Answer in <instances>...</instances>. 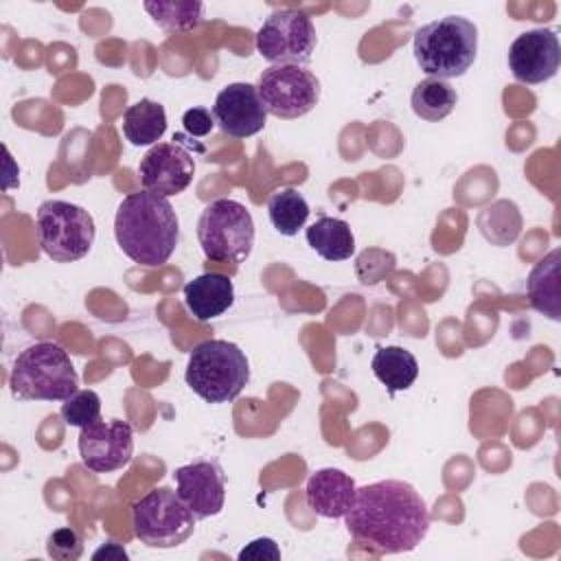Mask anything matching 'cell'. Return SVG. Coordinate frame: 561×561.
<instances>
[{"label":"cell","instance_id":"obj_5","mask_svg":"<svg viewBox=\"0 0 561 561\" xmlns=\"http://www.w3.org/2000/svg\"><path fill=\"white\" fill-rule=\"evenodd\" d=\"M184 379L206 403H228L250 381V364L237 344L228 340H204L191 351Z\"/></svg>","mask_w":561,"mask_h":561},{"label":"cell","instance_id":"obj_24","mask_svg":"<svg viewBox=\"0 0 561 561\" xmlns=\"http://www.w3.org/2000/svg\"><path fill=\"white\" fill-rule=\"evenodd\" d=\"M145 11L151 15V20L169 31V33H182L193 31L204 20V4L202 2H145Z\"/></svg>","mask_w":561,"mask_h":561},{"label":"cell","instance_id":"obj_11","mask_svg":"<svg viewBox=\"0 0 561 561\" xmlns=\"http://www.w3.org/2000/svg\"><path fill=\"white\" fill-rule=\"evenodd\" d=\"M142 191L158 197H173L188 188L195 175V158L175 136L173 142L153 145L138 164Z\"/></svg>","mask_w":561,"mask_h":561},{"label":"cell","instance_id":"obj_1","mask_svg":"<svg viewBox=\"0 0 561 561\" xmlns=\"http://www.w3.org/2000/svg\"><path fill=\"white\" fill-rule=\"evenodd\" d=\"M348 535L377 554L414 550L430 530V511L421 493L403 480H379L355 489L344 515Z\"/></svg>","mask_w":561,"mask_h":561},{"label":"cell","instance_id":"obj_29","mask_svg":"<svg viewBox=\"0 0 561 561\" xmlns=\"http://www.w3.org/2000/svg\"><path fill=\"white\" fill-rule=\"evenodd\" d=\"M92 559H114V561H125L127 559V552L123 546L114 543V541H107L103 543L99 550H94Z\"/></svg>","mask_w":561,"mask_h":561},{"label":"cell","instance_id":"obj_27","mask_svg":"<svg viewBox=\"0 0 561 561\" xmlns=\"http://www.w3.org/2000/svg\"><path fill=\"white\" fill-rule=\"evenodd\" d=\"M182 127L186 134L195 136V138H202V136H208L215 127V118H213V112L206 110V107H191L182 114Z\"/></svg>","mask_w":561,"mask_h":561},{"label":"cell","instance_id":"obj_12","mask_svg":"<svg viewBox=\"0 0 561 561\" xmlns=\"http://www.w3.org/2000/svg\"><path fill=\"white\" fill-rule=\"evenodd\" d=\"M81 462L94 473L123 469L134 456V432L127 421H94L79 434Z\"/></svg>","mask_w":561,"mask_h":561},{"label":"cell","instance_id":"obj_19","mask_svg":"<svg viewBox=\"0 0 561 561\" xmlns=\"http://www.w3.org/2000/svg\"><path fill=\"white\" fill-rule=\"evenodd\" d=\"M559 259L561 250L554 248L528 274L526 291L533 309L550 320H559Z\"/></svg>","mask_w":561,"mask_h":561},{"label":"cell","instance_id":"obj_4","mask_svg":"<svg viewBox=\"0 0 561 561\" xmlns=\"http://www.w3.org/2000/svg\"><path fill=\"white\" fill-rule=\"evenodd\" d=\"M9 386L20 401H66L77 392L79 375L59 344L35 342L18 353Z\"/></svg>","mask_w":561,"mask_h":561},{"label":"cell","instance_id":"obj_2","mask_svg":"<svg viewBox=\"0 0 561 561\" xmlns=\"http://www.w3.org/2000/svg\"><path fill=\"white\" fill-rule=\"evenodd\" d=\"M114 237L121 252L142 267L164 265L178 248L180 221L167 197L149 191L121 199L114 215Z\"/></svg>","mask_w":561,"mask_h":561},{"label":"cell","instance_id":"obj_6","mask_svg":"<svg viewBox=\"0 0 561 561\" xmlns=\"http://www.w3.org/2000/svg\"><path fill=\"white\" fill-rule=\"evenodd\" d=\"M35 232L42 252L57 263L83 259L94 243L96 226L92 215L64 199H46L37 208Z\"/></svg>","mask_w":561,"mask_h":561},{"label":"cell","instance_id":"obj_21","mask_svg":"<svg viewBox=\"0 0 561 561\" xmlns=\"http://www.w3.org/2000/svg\"><path fill=\"white\" fill-rule=\"evenodd\" d=\"M370 368L390 394L408 390L419 377L416 357L403 346H381L373 355Z\"/></svg>","mask_w":561,"mask_h":561},{"label":"cell","instance_id":"obj_15","mask_svg":"<svg viewBox=\"0 0 561 561\" xmlns=\"http://www.w3.org/2000/svg\"><path fill=\"white\" fill-rule=\"evenodd\" d=\"M215 125L232 138H250L265 127L267 110L256 92V85L237 81L219 90L213 103Z\"/></svg>","mask_w":561,"mask_h":561},{"label":"cell","instance_id":"obj_7","mask_svg":"<svg viewBox=\"0 0 561 561\" xmlns=\"http://www.w3.org/2000/svg\"><path fill=\"white\" fill-rule=\"evenodd\" d=\"M197 239L208 261L239 263L254 245V219L250 210L230 197L204 206L197 219Z\"/></svg>","mask_w":561,"mask_h":561},{"label":"cell","instance_id":"obj_14","mask_svg":"<svg viewBox=\"0 0 561 561\" xmlns=\"http://www.w3.org/2000/svg\"><path fill=\"white\" fill-rule=\"evenodd\" d=\"M175 493L195 515L208 519L221 513L226 502V476L217 460H197L173 471Z\"/></svg>","mask_w":561,"mask_h":561},{"label":"cell","instance_id":"obj_22","mask_svg":"<svg viewBox=\"0 0 561 561\" xmlns=\"http://www.w3.org/2000/svg\"><path fill=\"white\" fill-rule=\"evenodd\" d=\"M456 103H458V92L447 81L434 79V77L419 81L410 96L412 112L419 118L430 121V123H438L445 116H449L454 112Z\"/></svg>","mask_w":561,"mask_h":561},{"label":"cell","instance_id":"obj_16","mask_svg":"<svg viewBox=\"0 0 561 561\" xmlns=\"http://www.w3.org/2000/svg\"><path fill=\"white\" fill-rule=\"evenodd\" d=\"M355 480L342 469L324 467L309 476L305 486L307 506L327 519H342L355 500Z\"/></svg>","mask_w":561,"mask_h":561},{"label":"cell","instance_id":"obj_8","mask_svg":"<svg viewBox=\"0 0 561 561\" xmlns=\"http://www.w3.org/2000/svg\"><path fill=\"white\" fill-rule=\"evenodd\" d=\"M195 515L169 486L149 491L134 504L131 526L140 543L149 548H175L195 530Z\"/></svg>","mask_w":561,"mask_h":561},{"label":"cell","instance_id":"obj_25","mask_svg":"<svg viewBox=\"0 0 561 561\" xmlns=\"http://www.w3.org/2000/svg\"><path fill=\"white\" fill-rule=\"evenodd\" d=\"M61 419L70 427H85L101 419V397L94 390H77L61 403Z\"/></svg>","mask_w":561,"mask_h":561},{"label":"cell","instance_id":"obj_10","mask_svg":"<svg viewBox=\"0 0 561 561\" xmlns=\"http://www.w3.org/2000/svg\"><path fill=\"white\" fill-rule=\"evenodd\" d=\"M318 35L311 18L300 9H276L256 31V50L272 66H307L316 50Z\"/></svg>","mask_w":561,"mask_h":561},{"label":"cell","instance_id":"obj_13","mask_svg":"<svg viewBox=\"0 0 561 561\" xmlns=\"http://www.w3.org/2000/svg\"><path fill=\"white\" fill-rule=\"evenodd\" d=\"M559 66L561 46L552 28H530L517 35L508 48V68L522 83L539 85L552 79Z\"/></svg>","mask_w":561,"mask_h":561},{"label":"cell","instance_id":"obj_28","mask_svg":"<svg viewBox=\"0 0 561 561\" xmlns=\"http://www.w3.org/2000/svg\"><path fill=\"white\" fill-rule=\"evenodd\" d=\"M239 561H245V559H256V561H265V559H280V548L276 546L274 539L270 537H259L254 541H250L239 554Z\"/></svg>","mask_w":561,"mask_h":561},{"label":"cell","instance_id":"obj_3","mask_svg":"<svg viewBox=\"0 0 561 561\" xmlns=\"http://www.w3.org/2000/svg\"><path fill=\"white\" fill-rule=\"evenodd\" d=\"M412 53L419 68L434 79L462 77L478 55V26L462 15H445L416 28Z\"/></svg>","mask_w":561,"mask_h":561},{"label":"cell","instance_id":"obj_9","mask_svg":"<svg viewBox=\"0 0 561 561\" xmlns=\"http://www.w3.org/2000/svg\"><path fill=\"white\" fill-rule=\"evenodd\" d=\"M256 92L267 114L291 121L309 114L318 105L320 81L307 66L276 64L259 75Z\"/></svg>","mask_w":561,"mask_h":561},{"label":"cell","instance_id":"obj_17","mask_svg":"<svg viewBox=\"0 0 561 561\" xmlns=\"http://www.w3.org/2000/svg\"><path fill=\"white\" fill-rule=\"evenodd\" d=\"M186 311L197 322H208L226 313L234 302V285L230 276L219 272H206L188 280L182 289Z\"/></svg>","mask_w":561,"mask_h":561},{"label":"cell","instance_id":"obj_20","mask_svg":"<svg viewBox=\"0 0 561 561\" xmlns=\"http://www.w3.org/2000/svg\"><path fill=\"white\" fill-rule=\"evenodd\" d=\"M167 131V112L153 99H140L123 112V134L134 147L158 145Z\"/></svg>","mask_w":561,"mask_h":561},{"label":"cell","instance_id":"obj_23","mask_svg":"<svg viewBox=\"0 0 561 561\" xmlns=\"http://www.w3.org/2000/svg\"><path fill=\"white\" fill-rule=\"evenodd\" d=\"M309 202L296 188H280L267 199V215L276 232L294 237L309 219Z\"/></svg>","mask_w":561,"mask_h":561},{"label":"cell","instance_id":"obj_26","mask_svg":"<svg viewBox=\"0 0 561 561\" xmlns=\"http://www.w3.org/2000/svg\"><path fill=\"white\" fill-rule=\"evenodd\" d=\"M46 552L57 561H77L83 554V537L70 526H61L48 535Z\"/></svg>","mask_w":561,"mask_h":561},{"label":"cell","instance_id":"obj_18","mask_svg":"<svg viewBox=\"0 0 561 561\" xmlns=\"http://www.w3.org/2000/svg\"><path fill=\"white\" fill-rule=\"evenodd\" d=\"M305 237L309 248L316 254H320L324 261L337 263L355 254V237L351 226L344 219L320 217L307 228Z\"/></svg>","mask_w":561,"mask_h":561}]
</instances>
